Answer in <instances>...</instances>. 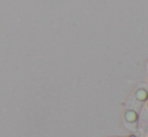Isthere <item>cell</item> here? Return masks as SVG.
Wrapping results in <instances>:
<instances>
[{"mask_svg": "<svg viewBox=\"0 0 148 137\" xmlns=\"http://www.w3.org/2000/svg\"><path fill=\"white\" fill-rule=\"evenodd\" d=\"M111 137H120V136H111Z\"/></svg>", "mask_w": 148, "mask_h": 137, "instance_id": "cell-7", "label": "cell"}, {"mask_svg": "<svg viewBox=\"0 0 148 137\" xmlns=\"http://www.w3.org/2000/svg\"><path fill=\"white\" fill-rule=\"evenodd\" d=\"M140 122L141 123H146L148 122V100L144 104L140 111Z\"/></svg>", "mask_w": 148, "mask_h": 137, "instance_id": "cell-3", "label": "cell"}, {"mask_svg": "<svg viewBox=\"0 0 148 137\" xmlns=\"http://www.w3.org/2000/svg\"><path fill=\"white\" fill-rule=\"evenodd\" d=\"M147 84H148V77H147Z\"/></svg>", "mask_w": 148, "mask_h": 137, "instance_id": "cell-8", "label": "cell"}, {"mask_svg": "<svg viewBox=\"0 0 148 137\" xmlns=\"http://www.w3.org/2000/svg\"><path fill=\"white\" fill-rule=\"evenodd\" d=\"M148 100V84L141 83L133 90L126 102V107L132 108L140 113L141 109Z\"/></svg>", "mask_w": 148, "mask_h": 137, "instance_id": "cell-1", "label": "cell"}, {"mask_svg": "<svg viewBox=\"0 0 148 137\" xmlns=\"http://www.w3.org/2000/svg\"><path fill=\"white\" fill-rule=\"evenodd\" d=\"M140 128H141V130H142L144 136L148 137V122H146V123H142V127H140Z\"/></svg>", "mask_w": 148, "mask_h": 137, "instance_id": "cell-5", "label": "cell"}, {"mask_svg": "<svg viewBox=\"0 0 148 137\" xmlns=\"http://www.w3.org/2000/svg\"><path fill=\"white\" fill-rule=\"evenodd\" d=\"M122 122L127 131L136 132L141 129L140 126V113L132 108L126 107L122 115Z\"/></svg>", "mask_w": 148, "mask_h": 137, "instance_id": "cell-2", "label": "cell"}, {"mask_svg": "<svg viewBox=\"0 0 148 137\" xmlns=\"http://www.w3.org/2000/svg\"><path fill=\"white\" fill-rule=\"evenodd\" d=\"M145 71H146V73L148 74V60L146 61V64H145Z\"/></svg>", "mask_w": 148, "mask_h": 137, "instance_id": "cell-6", "label": "cell"}, {"mask_svg": "<svg viewBox=\"0 0 148 137\" xmlns=\"http://www.w3.org/2000/svg\"><path fill=\"white\" fill-rule=\"evenodd\" d=\"M120 137H145L144 134H143L142 130H139V131H136V132H131V133L127 134V135H122Z\"/></svg>", "mask_w": 148, "mask_h": 137, "instance_id": "cell-4", "label": "cell"}]
</instances>
